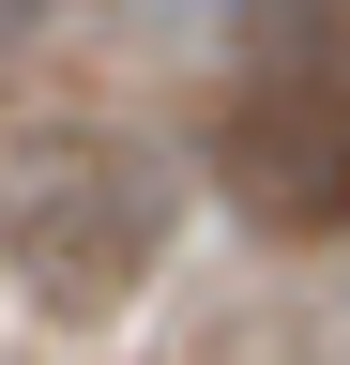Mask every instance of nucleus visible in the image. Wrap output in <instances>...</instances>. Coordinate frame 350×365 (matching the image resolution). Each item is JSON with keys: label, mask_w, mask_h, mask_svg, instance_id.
<instances>
[{"label": "nucleus", "mask_w": 350, "mask_h": 365, "mask_svg": "<svg viewBox=\"0 0 350 365\" xmlns=\"http://www.w3.org/2000/svg\"><path fill=\"white\" fill-rule=\"evenodd\" d=\"M31 31H46V0H0V61H16V46H31Z\"/></svg>", "instance_id": "nucleus-3"}, {"label": "nucleus", "mask_w": 350, "mask_h": 365, "mask_svg": "<svg viewBox=\"0 0 350 365\" xmlns=\"http://www.w3.org/2000/svg\"><path fill=\"white\" fill-rule=\"evenodd\" d=\"M213 168H229V198L259 228H289V244L350 228V61H259L229 91V122H213Z\"/></svg>", "instance_id": "nucleus-2"}, {"label": "nucleus", "mask_w": 350, "mask_h": 365, "mask_svg": "<svg viewBox=\"0 0 350 365\" xmlns=\"http://www.w3.org/2000/svg\"><path fill=\"white\" fill-rule=\"evenodd\" d=\"M168 228H183V182L138 122H31L0 153V274L46 319H122L168 274Z\"/></svg>", "instance_id": "nucleus-1"}]
</instances>
